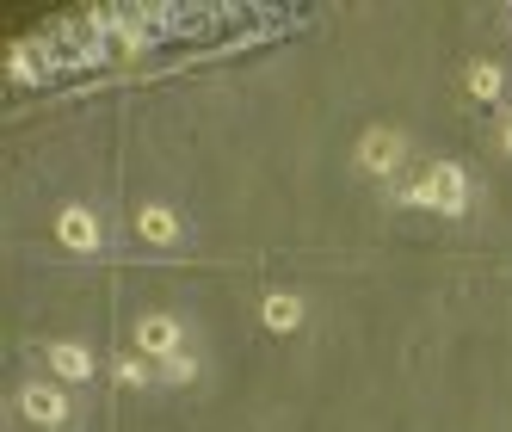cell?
I'll return each instance as SVG.
<instances>
[{"instance_id":"cell-5","label":"cell","mask_w":512,"mask_h":432,"mask_svg":"<svg viewBox=\"0 0 512 432\" xmlns=\"http://www.w3.org/2000/svg\"><path fill=\"white\" fill-rule=\"evenodd\" d=\"M136 346L149 352V358H173L179 352V321L173 315H142L136 321Z\"/></svg>"},{"instance_id":"cell-8","label":"cell","mask_w":512,"mask_h":432,"mask_svg":"<svg viewBox=\"0 0 512 432\" xmlns=\"http://www.w3.org/2000/svg\"><path fill=\"white\" fill-rule=\"evenodd\" d=\"M50 371H56L62 383H81V377H93V352L75 346V340H56V346H50Z\"/></svg>"},{"instance_id":"cell-12","label":"cell","mask_w":512,"mask_h":432,"mask_svg":"<svg viewBox=\"0 0 512 432\" xmlns=\"http://www.w3.org/2000/svg\"><path fill=\"white\" fill-rule=\"evenodd\" d=\"M500 149H506V155H512V118H506V124H500Z\"/></svg>"},{"instance_id":"cell-3","label":"cell","mask_w":512,"mask_h":432,"mask_svg":"<svg viewBox=\"0 0 512 432\" xmlns=\"http://www.w3.org/2000/svg\"><path fill=\"white\" fill-rule=\"evenodd\" d=\"M56 241L68 247V254H93V247H99V216L81 210V204H68V210L56 216Z\"/></svg>"},{"instance_id":"cell-1","label":"cell","mask_w":512,"mask_h":432,"mask_svg":"<svg viewBox=\"0 0 512 432\" xmlns=\"http://www.w3.org/2000/svg\"><path fill=\"white\" fill-rule=\"evenodd\" d=\"M401 198H408V204H426V210H445V216H457V210L469 204V179H463V167L438 161V167H426V179H420V186H408Z\"/></svg>"},{"instance_id":"cell-6","label":"cell","mask_w":512,"mask_h":432,"mask_svg":"<svg viewBox=\"0 0 512 432\" xmlns=\"http://www.w3.org/2000/svg\"><path fill=\"white\" fill-rule=\"evenodd\" d=\"M260 321H266L272 334H297V328H303V297H297V291H272V297L260 303Z\"/></svg>"},{"instance_id":"cell-9","label":"cell","mask_w":512,"mask_h":432,"mask_svg":"<svg viewBox=\"0 0 512 432\" xmlns=\"http://www.w3.org/2000/svg\"><path fill=\"white\" fill-rule=\"evenodd\" d=\"M463 87H469V99H500V87H506V75H500V68L494 62H469V75H463Z\"/></svg>"},{"instance_id":"cell-7","label":"cell","mask_w":512,"mask_h":432,"mask_svg":"<svg viewBox=\"0 0 512 432\" xmlns=\"http://www.w3.org/2000/svg\"><path fill=\"white\" fill-rule=\"evenodd\" d=\"M136 235L155 241V247H173V241H179V216H173L167 204H142V210H136Z\"/></svg>"},{"instance_id":"cell-4","label":"cell","mask_w":512,"mask_h":432,"mask_svg":"<svg viewBox=\"0 0 512 432\" xmlns=\"http://www.w3.org/2000/svg\"><path fill=\"white\" fill-rule=\"evenodd\" d=\"M19 408H25V420H38V426H62L68 395L50 389V383H25V389H19Z\"/></svg>"},{"instance_id":"cell-2","label":"cell","mask_w":512,"mask_h":432,"mask_svg":"<svg viewBox=\"0 0 512 432\" xmlns=\"http://www.w3.org/2000/svg\"><path fill=\"white\" fill-rule=\"evenodd\" d=\"M358 161L364 167H371V173H395L401 161H408V136H401V130H364L358 136Z\"/></svg>"},{"instance_id":"cell-11","label":"cell","mask_w":512,"mask_h":432,"mask_svg":"<svg viewBox=\"0 0 512 432\" xmlns=\"http://www.w3.org/2000/svg\"><path fill=\"white\" fill-rule=\"evenodd\" d=\"M118 377H124V383H149V371H142L136 358H124V365H118Z\"/></svg>"},{"instance_id":"cell-10","label":"cell","mask_w":512,"mask_h":432,"mask_svg":"<svg viewBox=\"0 0 512 432\" xmlns=\"http://www.w3.org/2000/svg\"><path fill=\"white\" fill-rule=\"evenodd\" d=\"M192 377H198L192 358H179V352H173V358H161V383H192Z\"/></svg>"}]
</instances>
